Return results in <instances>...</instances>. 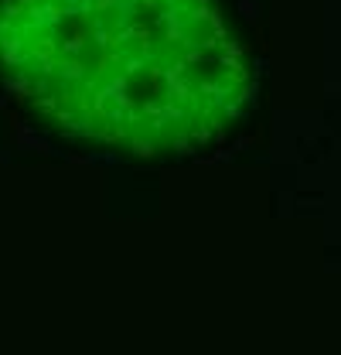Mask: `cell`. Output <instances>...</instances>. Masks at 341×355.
<instances>
[{"instance_id":"6da1fadb","label":"cell","mask_w":341,"mask_h":355,"mask_svg":"<svg viewBox=\"0 0 341 355\" xmlns=\"http://www.w3.org/2000/svg\"><path fill=\"white\" fill-rule=\"evenodd\" d=\"M0 72L58 127L140 154L209 140L250 89L209 0H3Z\"/></svg>"}]
</instances>
